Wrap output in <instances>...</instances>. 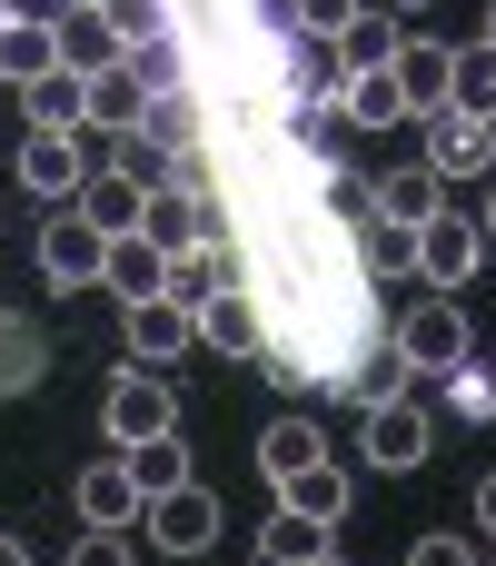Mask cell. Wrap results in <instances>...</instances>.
Segmentation results:
<instances>
[{
    "mask_svg": "<svg viewBox=\"0 0 496 566\" xmlns=\"http://www.w3.org/2000/svg\"><path fill=\"white\" fill-rule=\"evenodd\" d=\"M388 338H398V358H408L418 378H447V368L467 358V308H457L447 289H428V298H418V308H408Z\"/></svg>",
    "mask_w": 496,
    "mask_h": 566,
    "instance_id": "obj_1",
    "label": "cell"
},
{
    "mask_svg": "<svg viewBox=\"0 0 496 566\" xmlns=\"http://www.w3.org/2000/svg\"><path fill=\"white\" fill-rule=\"evenodd\" d=\"M109 448H139V438H169L179 428V398H169V368H119L109 378V408H99Z\"/></svg>",
    "mask_w": 496,
    "mask_h": 566,
    "instance_id": "obj_2",
    "label": "cell"
},
{
    "mask_svg": "<svg viewBox=\"0 0 496 566\" xmlns=\"http://www.w3.org/2000/svg\"><path fill=\"white\" fill-rule=\"evenodd\" d=\"M487 249H496V239L477 229V209H437V219L418 229V279L457 298V289H467L477 269H487Z\"/></svg>",
    "mask_w": 496,
    "mask_h": 566,
    "instance_id": "obj_3",
    "label": "cell"
},
{
    "mask_svg": "<svg viewBox=\"0 0 496 566\" xmlns=\"http://www.w3.org/2000/svg\"><path fill=\"white\" fill-rule=\"evenodd\" d=\"M99 259H109V239L80 219V199H60V209L40 219V279H50V289H99Z\"/></svg>",
    "mask_w": 496,
    "mask_h": 566,
    "instance_id": "obj_4",
    "label": "cell"
},
{
    "mask_svg": "<svg viewBox=\"0 0 496 566\" xmlns=\"http://www.w3.org/2000/svg\"><path fill=\"white\" fill-rule=\"evenodd\" d=\"M139 537H149L159 557H199V547H219V497L189 478V488H169V497L139 507Z\"/></svg>",
    "mask_w": 496,
    "mask_h": 566,
    "instance_id": "obj_5",
    "label": "cell"
},
{
    "mask_svg": "<svg viewBox=\"0 0 496 566\" xmlns=\"http://www.w3.org/2000/svg\"><path fill=\"white\" fill-rule=\"evenodd\" d=\"M428 169L457 189V179H496V119L477 109H428Z\"/></svg>",
    "mask_w": 496,
    "mask_h": 566,
    "instance_id": "obj_6",
    "label": "cell"
},
{
    "mask_svg": "<svg viewBox=\"0 0 496 566\" xmlns=\"http://www.w3.org/2000/svg\"><path fill=\"white\" fill-rule=\"evenodd\" d=\"M358 448H368V468H418V458L437 448V428H428V408L398 388V398L358 408Z\"/></svg>",
    "mask_w": 496,
    "mask_h": 566,
    "instance_id": "obj_7",
    "label": "cell"
},
{
    "mask_svg": "<svg viewBox=\"0 0 496 566\" xmlns=\"http://www.w3.org/2000/svg\"><path fill=\"white\" fill-rule=\"evenodd\" d=\"M119 338H129V368H179V358L199 348V318H189L179 298H139V308L119 318Z\"/></svg>",
    "mask_w": 496,
    "mask_h": 566,
    "instance_id": "obj_8",
    "label": "cell"
},
{
    "mask_svg": "<svg viewBox=\"0 0 496 566\" xmlns=\"http://www.w3.org/2000/svg\"><path fill=\"white\" fill-rule=\"evenodd\" d=\"M70 507H80V527H119V537H129L149 497H139V478H129V458L109 448L99 468H80V488H70Z\"/></svg>",
    "mask_w": 496,
    "mask_h": 566,
    "instance_id": "obj_9",
    "label": "cell"
},
{
    "mask_svg": "<svg viewBox=\"0 0 496 566\" xmlns=\"http://www.w3.org/2000/svg\"><path fill=\"white\" fill-rule=\"evenodd\" d=\"M80 179H89V169H80V129H30V139H20V189H30V199L60 209V199H80Z\"/></svg>",
    "mask_w": 496,
    "mask_h": 566,
    "instance_id": "obj_10",
    "label": "cell"
},
{
    "mask_svg": "<svg viewBox=\"0 0 496 566\" xmlns=\"http://www.w3.org/2000/svg\"><path fill=\"white\" fill-rule=\"evenodd\" d=\"M139 239L149 249H199V239H219V209H209V189H149V209H139Z\"/></svg>",
    "mask_w": 496,
    "mask_h": 566,
    "instance_id": "obj_11",
    "label": "cell"
},
{
    "mask_svg": "<svg viewBox=\"0 0 496 566\" xmlns=\"http://www.w3.org/2000/svg\"><path fill=\"white\" fill-rule=\"evenodd\" d=\"M318 458H328V428H318L308 408H288V418H268V428H258V478H268V488L308 478Z\"/></svg>",
    "mask_w": 496,
    "mask_h": 566,
    "instance_id": "obj_12",
    "label": "cell"
},
{
    "mask_svg": "<svg viewBox=\"0 0 496 566\" xmlns=\"http://www.w3.org/2000/svg\"><path fill=\"white\" fill-rule=\"evenodd\" d=\"M199 348L258 358V348H268V308H258V289H219V298L199 308Z\"/></svg>",
    "mask_w": 496,
    "mask_h": 566,
    "instance_id": "obj_13",
    "label": "cell"
},
{
    "mask_svg": "<svg viewBox=\"0 0 496 566\" xmlns=\"http://www.w3.org/2000/svg\"><path fill=\"white\" fill-rule=\"evenodd\" d=\"M50 70H60V20L10 10V20H0V90H30V80H50Z\"/></svg>",
    "mask_w": 496,
    "mask_h": 566,
    "instance_id": "obj_14",
    "label": "cell"
},
{
    "mask_svg": "<svg viewBox=\"0 0 496 566\" xmlns=\"http://www.w3.org/2000/svg\"><path fill=\"white\" fill-rule=\"evenodd\" d=\"M159 279H169V249H149L139 229H129V239H109V259H99V289H109L119 308H139V298H159Z\"/></svg>",
    "mask_w": 496,
    "mask_h": 566,
    "instance_id": "obj_15",
    "label": "cell"
},
{
    "mask_svg": "<svg viewBox=\"0 0 496 566\" xmlns=\"http://www.w3.org/2000/svg\"><path fill=\"white\" fill-rule=\"evenodd\" d=\"M139 119H149V90H139L129 70H89V90H80V129H109V139H119V129H139Z\"/></svg>",
    "mask_w": 496,
    "mask_h": 566,
    "instance_id": "obj_16",
    "label": "cell"
},
{
    "mask_svg": "<svg viewBox=\"0 0 496 566\" xmlns=\"http://www.w3.org/2000/svg\"><path fill=\"white\" fill-rule=\"evenodd\" d=\"M338 109H348V129H398V119H418L408 90H398V70H348V80H338Z\"/></svg>",
    "mask_w": 496,
    "mask_h": 566,
    "instance_id": "obj_17",
    "label": "cell"
},
{
    "mask_svg": "<svg viewBox=\"0 0 496 566\" xmlns=\"http://www.w3.org/2000/svg\"><path fill=\"white\" fill-rule=\"evenodd\" d=\"M139 209H149V189H139V179H119V169H89V179H80V219H89L99 239H129V229H139Z\"/></svg>",
    "mask_w": 496,
    "mask_h": 566,
    "instance_id": "obj_18",
    "label": "cell"
},
{
    "mask_svg": "<svg viewBox=\"0 0 496 566\" xmlns=\"http://www.w3.org/2000/svg\"><path fill=\"white\" fill-rule=\"evenodd\" d=\"M378 189V219H398V229H428L437 209H447V179L418 159V169H388V179H368Z\"/></svg>",
    "mask_w": 496,
    "mask_h": 566,
    "instance_id": "obj_19",
    "label": "cell"
},
{
    "mask_svg": "<svg viewBox=\"0 0 496 566\" xmlns=\"http://www.w3.org/2000/svg\"><path fill=\"white\" fill-rule=\"evenodd\" d=\"M447 60H457L447 40H398V60H388V70H398V90H408V109H418V119H428V109H447Z\"/></svg>",
    "mask_w": 496,
    "mask_h": 566,
    "instance_id": "obj_20",
    "label": "cell"
},
{
    "mask_svg": "<svg viewBox=\"0 0 496 566\" xmlns=\"http://www.w3.org/2000/svg\"><path fill=\"white\" fill-rule=\"evenodd\" d=\"M308 557H338V527H318V517L278 507V517L258 527V566H308Z\"/></svg>",
    "mask_w": 496,
    "mask_h": 566,
    "instance_id": "obj_21",
    "label": "cell"
},
{
    "mask_svg": "<svg viewBox=\"0 0 496 566\" xmlns=\"http://www.w3.org/2000/svg\"><path fill=\"white\" fill-rule=\"evenodd\" d=\"M119 70H129L149 99H169V90H189V40H179V30H159V40H129V50H119Z\"/></svg>",
    "mask_w": 496,
    "mask_h": 566,
    "instance_id": "obj_22",
    "label": "cell"
},
{
    "mask_svg": "<svg viewBox=\"0 0 496 566\" xmlns=\"http://www.w3.org/2000/svg\"><path fill=\"white\" fill-rule=\"evenodd\" d=\"M328 50H338V70H388L398 60V10H348V30Z\"/></svg>",
    "mask_w": 496,
    "mask_h": 566,
    "instance_id": "obj_23",
    "label": "cell"
},
{
    "mask_svg": "<svg viewBox=\"0 0 496 566\" xmlns=\"http://www.w3.org/2000/svg\"><path fill=\"white\" fill-rule=\"evenodd\" d=\"M447 109L496 119V50H487V40H457V60H447Z\"/></svg>",
    "mask_w": 496,
    "mask_h": 566,
    "instance_id": "obj_24",
    "label": "cell"
},
{
    "mask_svg": "<svg viewBox=\"0 0 496 566\" xmlns=\"http://www.w3.org/2000/svg\"><path fill=\"white\" fill-rule=\"evenodd\" d=\"M358 279H398V269H418V229H398V219H358Z\"/></svg>",
    "mask_w": 496,
    "mask_h": 566,
    "instance_id": "obj_25",
    "label": "cell"
},
{
    "mask_svg": "<svg viewBox=\"0 0 496 566\" xmlns=\"http://www.w3.org/2000/svg\"><path fill=\"white\" fill-rule=\"evenodd\" d=\"M129 458V478H139V497H169V488H189V438L169 428V438H139V448H119Z\"/></svg>",
    "mask_w": 496,
    "mask_h": 566,
    "instance_id": "obj_26",
    "label": "cell"
},
{
    "mask_svg": "<svg viewBox=\"0 0 496 566\" xmlns=\"http://www.w3.org/2000/svg\"><path fill=\"white\" fill-rule=\"evenodd\" d=\"M60 60H70L80 80H89V70H119V30H109L99 10H70V20H60Z\"/></svg>",
    "mask_w": 496,
    "mask_h": 566,
    "instance_id": "obj_27",
    "label": "cell"
},
{
    "mask_svg": "<svg viewBox=\"0 0 496 566\" xmlns=\"http://www.w3.org/2000/svg\"><path fill=\"white\" fill-rule=\"evenodd\" d=\"M80 90H89V80H80L70 60H60L50 80H30V90H20V109H30V129H80Z\"/></svg>",
    "mask_w": 496,
    "mask_h": 566,
    "instance_id": "obj_28",
    "label": "cell"
},
{
    "mask_svg": "<svg viewBox=\"0 0 496 566\" xmlns=\"http://www.w3.org/2000/svg\"><path fill=\"white\" fill-rule=\"evenodd\" d=\"M278 497H288L298 517H318V527H338V517H348V468H338V458H318V468H308V478H288Z\"/></svg>",
    "mask_w": 496,
    "mask_h": 566,
    "instance_id": "obj_29",
    "label": "cell"
},
{
    "mask_svg": "<svg viewBox=\"0 0 496 566\" xmlns=\"http://www.w3.org/2000/svg\"><path fill=\"white\" fill-rule=\"evenodd\" d=\"M408 378H418V368L398 358V338H378V348H368V358L348 368V398H358V408H378V398H398Z\"/></svg>",
    "mask_w": 496,
    "mask_h": 566,
    "instance_id": "obj_30",
    "label": "cell"
},
{
    "mask_svg": "<svg viewBox=\"0 0 496 566\" xmlns=\"http://www.w3.org/2000/svg\"><path fill=\"white\" fill-rule=\"evenodd\" d=\"M159 149H179V159H199V99L189 90H169V99H149V119H139Z\"/></svg>",
    "mask_w": 496,
    "mask_h": 566,
    "instance_id": "obj_31",
    "label": "cell"
},
{
    "mask_svg": "<svg viewBox=\"0 0 496 566\" xmlns=\"http://www.w3.org/2000/svg\"><path fill=\"white\" fill-rule=\"evenodd\" d=\"M437 388H447V408H457L467 428H487V418H496V378H487V368H477V358H457V368H447Z\"/></svg>",
    "mask_w": 496,
    "mask_h": 566,
    "instance_id": "obj_32",
    "label": "cell"
},
{
    "mask_svg": "<svg viewBox=\"0 0 496 566\" xmlns=\"http://www.w3.org/2000/svg\"><path fill=\"white\" fill-rule=\"evenodd\" d=\"M30 378H40V338L20 318H0V388H30Z\"/></svg>",
    "mask_w": 496,
    "mask_h": 566,
    "instance_id": "obj_33",
    "label": "cell"
},
{
    "mask_svg": "<svg viewBox=\"0 0 496 566\" xmlns=\"http://www.w3.org/2000/svg\"><path fill=\"white\" fill-rule=\"evenodd\" d=\"M318 199H328L348 229H358V219H378V189H368V179H348V169H328V179H318Z\"/></svg>",
    "mask_w": 496,
    "mask_h": 566,
    "instance_id": "obj_34",
    "label": "cell"
},
{
    "mask_svg": "<svg viewBox=\"0 0 496 566\" xmlns=\"http://www.w3.org/2000/svg\"><path fill=\"white\" fill-rule=\"evenodd\" d=\"M99 20L119 30V50H129V40H159V30H169V10H159V0H109Z\"/></svg>",
    "mask_w": 496,
    "mask_h": 566,
    "instance_id": "obj_35",
    "label": "cell"
},
{
    "mask_svg": "<svg viewBox=\"0 0 496 566\" xmlns=\"http://www.w3.org/2000/svg\"><path fill=\"white\" fill-rule=\"evenodd\" d=\"M408 566H487V537H418Z\"/></svg>",
    "mask_w": 496,
    "mask_h": 566,
    "instance_id": "obj_36",
    "label": "cell"
},
{
    "mask_svg": "<svg viewBox=\"0 0 496 566\" xmlns=\"http://www.w3.org/2000/svg\"><path fill=\"white\" fill-rule=\"evenodd\" d=\"M70 566H139V557H129V537H119V527H80Z\"/></svg>",
    "mask_w": 496,
    "mask_h": 566,
    "instance_id": "obj_37",
    "label": "cell"
},
{
    "mask_svg": "<svg viewBox=\"0 0 496 566\" xmlns=\"http://www.w3.org/2000/svg\"><path fill=\"white\" fill-rule=\"evenodd\" d=\"M348 10H358V0H298V30H318V40H338V30H348Z\"/></svg>",
    "mask_w": 496,
    "mask_h": 566,
    "instance_id": "obj_38",
    "label": "cell"
},
{
    "mask_svg": "<svg viewBox=\"0 0 496 566\" xmlns=\"http://www.w3.org/2000/svg\"><path fill=\"white\" fill-rule=\"evenodd\" d=\"M477 537L496 547V478H477Z\"/></svg>",
    "mask_w": 496,
    "mask_h": 566,
    "instance_id": "obj_39",
    "label": "cell"
},
{
    "mask_svg": "<svg viewBox=\"0 0 496 566\" xmlns=\"http://www.w3.org/2000/svg\"><path fill=\"white\" fill-rule=\"evenodd\" d=\"M10 10H30V20H70V0H10Z\"/></svg>",
    "mask_w": 496,
    "mask_h": 566,
    "instance_id": "obj_40",
    "label": "cell"
},
{
    "mask_svg": "<svg viewBox=\"0 0 496 566\" xmlns=\"http://www.w3.org/2000/svg\"><path fill=\"white\" fill-rule=\"evenodd\" d=\"M0 566H30V547H20V537H0Z\"/></svg>",
    "mask_w": 496,
    "mask_h": 566,
    "instance_id": "obj_41",
    "label": "cell"
},
{
    "mask_svg": "<svg viewBox=\"0 0 496 566\" xmlns=\"http://www.w3.org/2000/svg\"><path fill=\"white\" fill-rule=\"evenodd\" d=\"M477 229H487V239H496V179H487V209H477Z\"/></svg>",
    "mask_w": 496,
    "mask_h": 566,
    "instance_id": "obj_42",
    "label": "cell"
},
{
    "mask_svg": "<svg viewBox=\"0 0 496 566\" xmlns=\"http://www.w3.org/2000/svg\"><path fill=\"white\" fill-rule=\"evenodd\" d=\"M477 40H487V50H496V0H487V30H477Z\"/></svg>",
    "mask_w": 496,
    "mask_h": 566,
    "instance_id": "obj_43",
    "label": "cell"
},
{
    "mask_svg": "<svg viewBox=\"0 0 496 566\" xmlns=\"http://www.w3.org/2000/svg\"><path fill=\"white\" fill-rule=\"evenodd\" d=\"M70 10H109V0H70Z\"/></svg>",
    "mask_w": 496,
    "mask_h": 566,
    "instance_id": "obj_44",
    "label": "cell"
},
{
    "mask_svg": "<svg viewBox=\"0 0 496 566\" xmlns=\"http://www.w3.org/2000/svg\"><path fill=\"white\" fill-rule=\"evenodd\" d=\"M398 10H437V0H398Z\"/></svg>",
    "mask_w": 496,
    "mask_h": 566,
    "instance_id": "obj_45",
    "label": "cell"
},
{
    "mask_svg": "<svg viewBox=\"0 0 496 566\" xmlns=\"http://www.w3.org/2000/svg\"><path fill=\"white\" fill-rule=\"evenodd\" d=\"M308 566H338V557H308Z\"/></svg>",
    "mask_w": 496,
    "mask_h": 566,
    "instance_id": "obj_46",
    "label": "cell"
},
{
    "mask_svg": "<svg viewBox=\"0 0 496 566\" xmlns=\"http://www.w3.org/2000/svg\"><path fill=\"white\" fill-rule=\"evenodd\" d=\"M487 566H496V547H487Z\"/></svg>",
    "mask_w": 496,
    "mask_h": 566,
    "instance_id": "obj_47",
    "label": "cell"
},
{
    "mask_svg": "<svg viewBox=\"0 0 496 566\" xmlns=\"http://www.w3.org/2000/svg\"><path fill=\"white\" fill-rule=\"evenodd\" d=\"M0 10H10V0H0Z\"/></svg>",
    "mask_w": 496,
    "mask_h": 566,
    "instance_id": "obj_48",
    "label": "cell"
}]
</instances>
